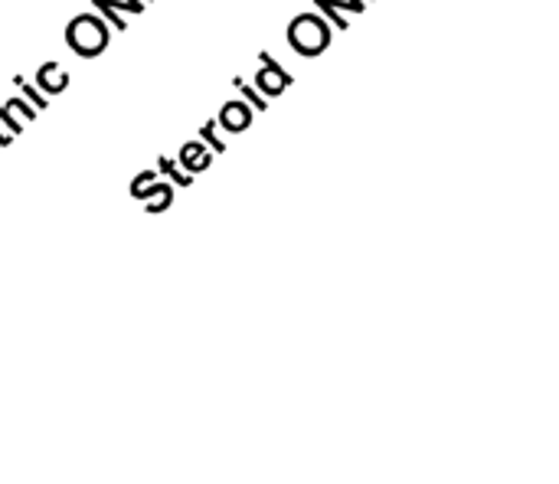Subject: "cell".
Returning <instances> with one entry per match:
<instances>
[{
  "label": "cell",
  "instance_id": "1",
  "mask_svg": "<svg viewBox=\"0 0 559 484\" xmlns=\"http://www.w3.org/2000/svg\"><path fill=\"white\" fill-rule=\"evenodd\" d=\"M292 39H295V49L305 52V56H314L328 46V29L318 16H301L295 26H292Z\"/></svg>",
  "mask_w": 559,
  "mask_h": 484
},
{
  "label": "cell",
  "instance_id": "2",
  "mask_svg": "<svg viewBox=\"0 0 559 484\" xmlns=\"http://www.w3.org/2000/svg\"><path fill=\"white\" fill-rule=\"evenodd\" d=\"M69 39H72V46L79 49V52H85V56H92V52H98L102 46H105V26L98 23V20H92V16H79L72 26H69Z\"/></svg>",
  "mask_w": 559,
  "mask_h": 484
},
{
  "label": "cell",
  "instance_id": "3",
  "mask_svg": "<svg viewBox=\"0 0 559 484\" xmlns=\"http://www.w3.org/2000/svg\"><path fill=\"white\" fill-rule=\"evenodd\" d=\"M219 118H223V121H219L223 128H229V131H242V128L252 121V111H249L246 105L233 102V105H226V108H223V115H219Z\"/></svg>",
  "mask_w": 559,
  "mask_h": 484
},
{
  "label": "cell",
  "instance_id": "4",
  "mask_svg": "<svg viewBox=\"0 0 559 484\" xmlns=\"http://www.w3.org/2000/svg\"><path fill=\"white\" fill-rule=\"evenodd\" d=\"M183 164L190 167V170H200V167H206L210 164V157H206V151H203V144H187L183 147Z\"/></svg>",
  "mask_w": 559,
  "mask_h": 484
},
{
  "label": "cell",
  "instance_id": "5",
  "mask_svg": "<svg viewBox=\"0 0 559 484\" xmlns=\"http://www.w3.org/2000/svg\"><path fill=\"white\" fill-rule=\"evenodd\" d=\"M259 82H262V88H265L269 95H278L282 85H285V79L275 75V69H262V72H259Z\"/></svg>",
  "mask_w": 559,
  "mask_h": 484
}]
</instances>
